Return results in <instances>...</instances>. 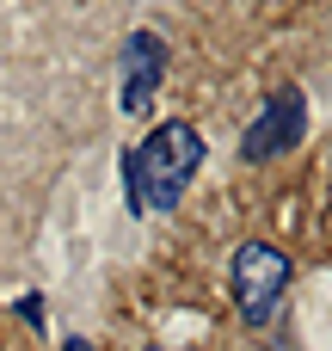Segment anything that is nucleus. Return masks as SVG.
I'll list each match as a JSON object with an SVG mask.
<instances>
[{"label": "nucleus", "mask_w": 332, "mask_h": 351, "mask_svg": "<svg viewBox=\"0 0 332 351\" xmlns=\"http://www.w3.org/2000/svg\"><path fill=\"white\" fill-rule=\"evenodd\" d=\"M327 234H332V210H327Z\"/></svg>", "instance_id": "0eeeda50"}, {"label": "nucleus", "mask_w": 332, "mask_h": 351, "mask_svg": "<svg viewBox=\"0 0 332 351\" xmlns=\"http://www.w3.org/2000/svg\"><path fill=\"white\" fill-rule=\"evenodd\" d=\"M302 130H308V99H302L296 86H283V93L253 117V130L240 136V160H277L283 148L302 142Z\"/></svg>", "instance_id": "7ed1b4c3"}, {"label": "nucleus", "mask_w": 332, "mask_h": 351, "mask_svg": "<svg viewBox=\"0 0 332 351\" xmlns=\"http://www.w3.org/2000/svg\"><path fill=\"white\" fill-rule=\"evenodd\" d=\"M271 351H296V346H290V339H277V346H271Z\"/></svg>", "instance_id": "39448f33"}, {"label": "nucleus", "mask_w": 332, "mask_h": 351, "mask_svg": "<svg viewBox=\"0 0 332 351\" xmlns=\"http://www.w3.org/2000/svg\"><path fill=\"white\" fill-rule=\"evenodd\" d=\"M68 351H86V346H80V339H68Z\"/></svg>", "instance_id": "423d86ee"}, {"label": "nucleus", "mask_w": 332, "mask_h": 351, "mask_svg": "<svg viewBox=\"0 0 332 351\" xmlns=\"http://www.w3.org/2000/svg\"><path fill=\"white\" fill-rule=\"evenodd\" d=\"M123 62H129V74H123V111H148L154 80H160V68H166V43L142 31V37H129Z\"/></svg>", "instance_id": "20e7f679"}, {"label": "nucleus", "mask_w": 332, "mask_h": 351, "mask_svg": "<svg viewBox=\"0 0 332 351\" xmlns=\"http://www.w3.org/2000/svg\"><path fill=\"white\" fill-rule=\"evenodd\" d=\"M290 290V253L271 241H246L234 253V308L246 327H271Z\"/></svg>", "instance_id": "f03ea898"}, {"label": "nucleus", "mask_w": 332, "mask_h": 351, "mask_svg": "<svg viewBox=\"0 0 332 351\" xmlns=\"http://www.w3.org/2000/svg\"><path fill=\"white\" fill-rule=\"evenodd\" d=\"M123 160H129V204L136 210H173L185 197V185L197 179V167H203V136L191 123H160Z\"/></svg>", "instance_id": "f257e3e1"}]
</instances>
